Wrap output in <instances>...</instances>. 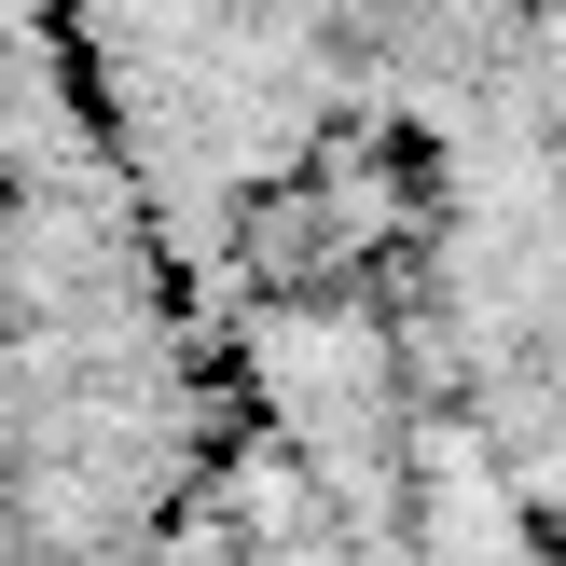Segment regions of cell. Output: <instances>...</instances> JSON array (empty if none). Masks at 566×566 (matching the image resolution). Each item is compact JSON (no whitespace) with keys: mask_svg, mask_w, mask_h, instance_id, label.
Returning <instances> with one entry per match:
<instances>
[{"mask_svg":"<svg viewBox=\"0 0 566 566\" xmlns=\"http://www.w3.org/2000/svg\"><path fill=\"white\" fill-rule=\"evenodd\" d=\"M180 346L208 497L291 566H566V0H346Z\"/></svg>","mask_w":566,"mask_h":566,"instance_id":"1","label":"cell"},{"mask_svg":"<svg viewBox=\"0 0 566 566\" xmlns=\"http://www.w3.org/2000/svg\"><path fill=\"white\" fill-rule=\"evenodd\" d=\"M208 484V387L42 0H0V566H125Z\"/></svg>","mask_w":566,"mask_h":566,"instance_id":"2","label":"cell"},{"mask_svg":"<svg viewBox=\"0 0 566 566\" xmlns=\"http://www.w3.org/2000/svg\"><path fill=\"white\" fill-rule=\"evenodd\" d=\"M42 28L166 276V318L193 332V304L249 263L291 193L346 0H42Z\"/></svg>","mask_w":566,"mask_h":566,"instance_id":"3","label":"cell"},{"mask_svg":"<svg viewBox=\"0 0 566 566\" xmlns=\"http://www.w3.org/2000/svg\"><path fill=\"white\" fill-rule=\"evenodd\" d=\"M125 566H291V553H276V539H263V525H249V512H235V497H208V484H193V512H180V525H166V539H153V553H125Z\"/></svg>","mask_w":566,"mask_h":566,"instance_id":"4","label":"cell"}]
</instances>
